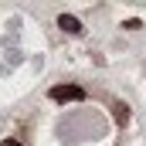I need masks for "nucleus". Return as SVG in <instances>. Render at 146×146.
Wrapping results in <instances>:
<instances>
[{
	"mask_svg": "<svg viewBox=\"0 0 146 146\" xmlns=\"http://www.w3.org/2000/svg\"><path fill=\"white\" fill-rule=\"evenodd\" d=\"M51 99H54V102H82L85 92H82L78 85H54V88H51Z\"/></svg>",
	"mask_w": 146,
	"mask_h": 146,
	"instance_id": "1",
	"label": "nucleus"
},
{
	"mask_svg": "<svg viewBox=\"0 0 146 146\" xmlns=\"http://www.w3.org/2000/svg\"><path fill=\"white\" fill-rule=\"evenodd\" d=\"M58 27H61L65 34H78V31H82L78 17H72V14H61V17H58Z\"/></svg>",
	"mask_w": 146,
	"mask_h": 146,
	"instance_id": "2",
	"label": "nucleus"
},
{
	"mask_svg": "<svg viewBox=\"0 0 146 146\" xmlns=\"http://www.w3.org/2000/svg\"><path fill=\"white\" fill-rule=\"evenodd\" d=\"M115 119H119V122H126V119H129V112H126V106H119V109H115Z\"/></svg>",
	"mask_w": 146,
	"mask_h": 146,
	"instance_id": "3",
	"label": "nucleus"
},
{
	"mask_svg": "<svg viewBox=\"0 0 146 146\" xmlns=\"http://www.w3.org/2000/svg\"><path fill=\"white\" fill-rule=\"evenodd\" d=\"M0 146H21V143H17V139H3Z\"/></svg>",
	"mask_w": 146,
	"mask_h": 146,
	"instance_id": "4",
	"label": "nucleus"
}]
</instances>
